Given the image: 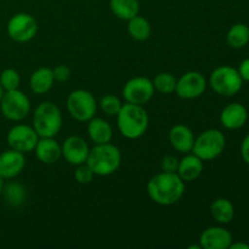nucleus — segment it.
Returning a JSON list of instances; mask_svg holds the SVG:
<instances>
[{
    "instance_id": "nucleus-28",
    "label": "nucleus",
    "mask_w": 249,
    "mask_h": 249,
    "mask_svg": "<svg viewBox=\"0 0 249 249\" xmlns=\"http://www.w3.org/2000/svg\"><path fill=\"white\" fill-rule=\"evenodd\" d=\"M5 196L12 206H21L26 199V190L21 184L11 182L5 189Z\"/></svg>"
},
{
    "instance_id": "nucleus-14",
    "label": "nucleus",
    "mask_w": 249,
    "mask_h": 249,
    "mask_svg": "<svg viewBox=\"0 0 249 249\" xmlns=\"http://www.w3.org/2000/svg\"><path fill=\"white\" fill-rule=\"evenodd\" d=\"M26 167L24 153L10 148L0 153V177L2 179H14L23 172Z\"/></svg>"
},
{
    "instance_id": "nucleus-26",
    "label": "nucleus",
    "mask_w": 249,
    "mask_h": 249,
    "mask_svg": "<svg viewBox=\"0 0 249 249\" xmlns=\"http://www.w3.org/2000/svg\"><path fill=\"white\" fill-rule=\"evenodd\" d=\"M153 87H155V90L160 91V94L169 95L175 91V88H177V79H175L174 75L169 72L158 73L155 77V79H153Z\"/></svg>"
},
{
    "instance_id": "nucleus-13",
    "label": "nucleus",
    "mask_w": 249,
    "mask_h": 249,
    "mask_svg": "<svg viewBox=\"0 0 249 249\" xmlns=\"http://www.w3.org/2000/svg\"><path fill=\"white\" fill-rule=\"evenodd\" d=\"M62 157L72 165H79L87 162L89 155V146L80 136H70L61 145Z\"/></svg>"
},
{
    "instance_id": "nucleus-24",
    "label": "nucleus",
    "mask_w": 249,
    "mask_h": 249,
    "mask_svg": "<svg viewBox=\"0 0 249 249\" xmlns=\"http://www.w3.org/2000/svg\"><path fill=\"white\" fill-rule=\"evenodd\" d=\"M151 32H152V28H151L150 22L139 15L128 21V33L135 40H146L150 38Z\"/></svg>"
},
{
    "instance_id": "nucleus-30",
    "label": "nucleus",
    "mask_w": 249,
    "mask_h": 249,
    "mask_svg": "<svg viewBox=\"0 0 249 249\" xmlns=\"http://www.w3.org/2000/svg\"><path fill=\"white\" fill-rule=\"evenodd\" d=\"M94 172L91 170V168L87 164V162L83 163V164L77 165L74 172V178L79 184H89L90 181L94 178Z\"/></svg>"
},
{
    "instance_id": "nucleus-2",
    "label": "nucleus",
    "mask_w": 249,
    "mask_h": 249,
    "mask_svg": "<svg viewBox=\"0 0 249 249\" xmlns=\"http://www.w3.org/2000/svg\"><path fill=\"white\" fill-rule=\"evenodd\" d=\"M117 125L124 138L135 140L141 138L148 128V114L143 106L123 104L117 114Z\"/></svg>"
},
{
    "instance_id": "nucleus-15",
    "label": "nucleus",
    "mask_w": 249,
    "mask_h": 249,
    "mask_svg": "<svg viewBox=\"0 0 249 249\" xmlns=\"http://www.w3.org/2000/svg\"><path fill=\"white\" fill-rule=\"evenodd\" d=\"M232 243V235L226 229L212 226L202 232L199 245L204 249H228Z\"/></svg>"
},
{
    "instance_id": "nucleus-4",
    "label": "nucleus",
    "mask_w": 249,
    "mask_h": 249,
    "mask_svg": "<svg viewBox=\"0 0 249 249\" xmlns=\"http://www.w3.org/2000/svg\"><path fill=\"white\" fill-rule=\"evenodd\" d=\"M62 126V113L55 104L41 102L33 113V128L39 138H53Z\"/></svg>"
},
{
    "instance_id": "nucleus-23",
    "label": "nucleus",
    "mask_w": 249,
    "mask_h": 249,
    "mask_svg": "<svg viewBox=\"0 0 249 249\" xmlns=\"http://www.w3.org/2000/svg\"><path fill=\"white\" fill-rule=\"evenodd\" d=\"M211 214L220 224H229L232 221L235 216V208L233 204L226 198H218L211 206Z\"/></svg>"
},
{
    "instance_id": "nucleus-9",
    "label": "nucleus",
    "mask_w": 249,
    "mask_h": 249,
    "mask_svg": "<svg viewBox=\"0 0 249 249\" xmlns=\"http://www.w3.org/2000/svg\"><path fill=\"white\" fill-rule=\"evenodd\" d=\"M7 36L16 43H27L36 36L38 23L28 14H16L9 19L6 26Z\"/></svg>"
},
{
    "instance_id": "nucleus-29",
    "label": "nucleus",
    "mask_w": 249,
    "mask_h": 249,
    "mask_svg": "<svg viewBox=\"0 0 249 249\" xmlns=\"http://www.w3.org/2000/svg\"><path fill=\"white\" fill-rule=\"evenodd\" d=\"M122 106H123L122 101L114 95H106L100 101V107L107 116H117Z\"/></svg>"
},
{
    "instance_id": "nucleus-10",
    "label": "nucleus",
    "mask_w": 249,
    "mask_h": 249,
    "mask_svg": "<svg viewBox=\"0 0 249 249\" xmlns=\"http://www.w3.org/2000/svg\"><path fill=\"white\" fill-rule=\"evenodd\" d=\"M155 94L153 82L146 77H134L124 84L123 97L128 104L140 105L147 104Z\"/></svg>"
},
{
    "instance_id": "nucleus-37",
    "label": "nucleus",
    "mask_w": 249,
    "mask_h": 249,
    "mask_svg": "<svg viewBox=\"0 0 249 249\" xmlns=\"http://www.w3.org/2000/svg\"><path fill=\"white\" fill-rule=\"evenodd\" d=\"M4 92H5V90L2 89V87H1V85H0V101H1V99H2V95H4Z\"/></svg>"
},
{
    "instance_id": "nucleus-11",
    "label": "nucleus",
    "mask_w": 249,
    "mask_h": 249,
    "mask_svg": "<svg viewBox=\"0 0 249 249\" xmlns=\"http://www.w3.org/2000/svg\"><path fill=\"white\" fill-rule=\"evenodd\" d=\"M38 140L39 135L34 130L33 126L26 125V124H16L10 129L6 136L7 145L10 146V148H14L22 153L34 151Z\"/></svg>"
},
{
    "instance_id": "nucleus-21",
    "label": "nucleus",
    "mask_w": 249,
    "mask_h": 249,
    "mask_svg": "<svg viewBox=\"0 0 249 249\" xmlns=\"http://www.w3.org/2000/svg\"><path fill=\"white\" fill-rule=\"evenodd\" d=\"M88 133H89L90 139H91L92 142H95V145L111 142L112 136H113L112 126L109 125L108 122L102 118H95V117L89 121Z\"/></svg>"
},
{
    "instance_id": "nucleus-27",
    "label": "nucleus",
    "mask_w": 249,
    "mask_h": 249,
    "mask_svg": "<svg viewBox=\"0 0 249 249\" xmlns=\"http://www.w3.org/2000/svg\"><path fill=\"white\" fill-rule=\"evenodd\" d=\"M19 84H21V77L14 68H6L0 73V85L5 91L18 89Z\"/></svg>"
},
{
    "instance_id": "nucleus-7",
    "label": "nucleus",
    "mask_w": 249,
    "mask_h": 249,
    "mask_svg": "<svg viewBox=\"0 0 249 249\" xmlns=\"http://www.w3.org/2000/svg\"><path fill=\"white\" fill-rule=\"evenodd\" d=\"M67 109L75 121L89 122L96 113V100L94 95L87 90H74L67 97Z\"/></svg>"
},
{
    "instance_id": "nucleus-5",
    "label": "nucleus",
    "mask_w": 249,
    "mask_h": 249,
    "mask_svg": "<svg viewBox=\"0 0 249 249\" xmlns=\"http://www.w3.org/2000/svg\"><path fill=\"white\" fill-rule=\"evenodd\" d=\"M225 146V135L218 129H208L195 139L192 152L202 160H212L223 153Z\"/></svg>"
},
{
    "instance_id": "nucleus-22",
    "label": "nucleus",
    "mask_w": 249,
    "mask_h": 249,
    "mask_svg": "<svg viewBox=\"0 0 249 249\" xmlns=\"http://www.w3.org/2000/svg\"><path fill=\"white\" fill-rule=\"evenodd\" d=\"M109 7L114 16L124 19V21H129L130 18L135 17L140 10L139 0H111Z\"/></svg>"
},
{
    "instance_id": "nucleus-3",
    "label": "nucleus",
    "mask_w": 249,
    "mask_h": 249,
    "mask_svg": "<svg viewBox=\"0 0 249 249\" xmlns=\"http://www.w3.org/2000/svg\"><path fill=\"white\" fill-rule=\"evenodd\" d=\"M122 163V153L117 146L111 142L95 145L89 151L87 164L91 168L95 175L108 177L118 170Z\"/></svg>"
},
{
    "instance_id": "nucleus-36",
    "label": "nucleus",
    "mask_w": 249,
    "mask_h": 249,
    "mask_svg": "<svg viewBox=\"0 0 249 249\" xmlns=\"http://www.w3.org/2000/svg\"><path fill=\"white\" fill-rule=\"evenodd\" d=\"M2 180H4V179L0 177V195L2 194V190H4V182H2Z\"/></svg>"
},
{
    "instance_id": "nucleus-32",
    "label": "nucleus",
    "mask_w": 249,
    "mask_h": 249,
    "mask_svg": "<svg viewBox=\"0 0 249 249\" xmlns=\"http://www.w3.org/2000/svg\"><path fill=\"white\" fill-rule=\"evenodd\" d=\"M178 165H179V160L174 156H165L160 163L162 170L165 173H177Z\"/></svg>"
},
{
    "instance_id": "nucleus-17",
    "label": "nucleus",
    "mask_w": 249,
    "mask_h": 249,
    "mask_svg": "<svg viewBox=\"0 0 249 249\" xmlns=\"http://www.w3.org/2000/svg\"><path fill=\"white\" fill-rule=\"evenodd\" d=\"M248 119V112L243 105L230 104L221 111L220 122L226 129L236 130V129L242 128Z\"/></svg>"
},
{
    "instance_id": "nucleus-18",
    "label": "nucleus",
    "mask_w": 249,
    "mask_h": 249,
    "mask_svg": "<svg viewBox=\"0 0 249 249\" xmlns=\"http://www.w3.org/2000/svg\"><path fill=\"white\" fill-rule=\"evenodd\" d=\"M34 151L36 158L44 164H55L62 157L61 145L53 138H39Z\"/></svg>"
},
{
    "instance_id": "nucleus-34",
    "label": "nucleus",
    "mask_w": 249,
    "mask_h": 249,
    "mask_svg": "<svg viewBox=\"0 0 249 249\" xmlns=\"http://www.w3.org/2000/svg\"><path fill=\"white\" fill-rule=\"evenodd\" d=\"M241 155H242L243 160L249 164V135L243 139L242 145H241Z\"/></svg>"
},
{
    "instance_id": "nucleus-19",
    "label": "nucleus",
    "mask_w": 249,
    "mask_h": 249,
    "mask_svg": "<svg viewBox=\"0 0 249 249\" xmlns=\"http://www.w3.org/2000/svg\"><path fill=\"white\" fill-rule=\"evenodd\" d=\"M203 168V160L201 158L197 157L195 153H192V155L186 153V156L179 160L177 174L185 182L195 181V180L201 177Z\"/></svg>"
},
{
    "instance_id": "nucleus-20",
    "label": "nucleus",
    "mask_w": 249,
    "mask_h": 249,
    "mask_svg": "<svg viewBox=\"0 0 249 249\" xmlns=\"http://www.w3.org/2000/svg\"><path fill=\"white\" fill-rule=\"evenodd\" d=\"M55 83L53 70L48 67H41L34 71L29 79V87L34 94L44 95L53 88Z\"/></svg>"
},
{
    "instance_id": "nucleus-16",
    "label": "nucleus",
    "mask_w": 249,
    "mask_h": 249,
    "mask_svg": "<svg viewBox=\"0 0 249 249\" xmlns=\"http://www.w3.org/2000/svg\"><path fill=\"white\" fill-rule=\"evenodd\" d=\"M195 135L189 126L184 124H177L169 131V142L174 150L181 153L192 152L195 143Z\"/></svg>"
},
{
    "instance_id": "nucleus-8",
    "label": "nucleus",
    "mask_w": 249,
    "mask_h": 249,
    "mask_svg": "<svg viewBox=\"0 0 249 249\" xmlns=\"http://www.w3.org/2000/svg\"><path fill=\"white\" fill-rule=\"evenodd\" d=\"M2 116L12 122L23 121L31 111V102L27 95L18 89L5 91L0 101Z\"/></svg>"
},
{
    "instance_id": "nucleus-33",
    "label": "nucleus",
    "mask_w": 249,
    "mask_h": 249,
    "mask_svg": "<svg viewBox=\"0 0 249 249\" xmlns=\"http://www.w3.org/2000/svg\"><path fill=\"white\" fill-rule=\"evenodd\" d=\"M238 73L242 77L243 80L249 82V58H246L241 62L240 68H238Z\"/></svg>"
},
{
    "instance_id": "nucleus-1",
    "label": "nucleus",
    "mask_w": 249,
    "mask_h": 249,
    "mask_svg": "<svg viewBox=\"0 0 249 249\" xmlns=\"http://www.w3.org/2000/svg\"><path fill=\"white\" fill-rule=\"evenodd\" d=\"M185 181L177 173L162 172L147 182V194L155 203L173 206L184 196Z\"/></svg>"
},
{
    "instance_id": "nucleus-12",
    "label": "nucleus",
    "mask_w": 249,
    "mask_h": 249,
    "mask_svg": "<svg viewBox=\"0 0 249 249\" xmlns=\"http://www.w3.org/2000/svg\"><path fill=\"white\" fill-rule=\"evenodd\" d=\"M206 88L207 80L204 75L196 71H190L177 80L175 92L181 99L192 100L201 96L206 91Z\"/></svg>"
},
{
    "instance_id": "nucleus-35",
    "label": "nucleus",
    "mask_w": 249,
    "mask_h": 249,
    "mask_svg": "<svg viewBox=\"0 0 249 249\" xmlns=\"http://www.w3.org/2000/svg\"><path fill=\"white\" fill-rule=\"evenodd\" d=\"M229 248L230 249H249V245H247V243H242V242L231 243V246Z\"/></svg>"
},
{
    "instance_id": "nucleus-25",
    "label": "nucleus",
    "mask_w": 249,
    "mask_h": 249,
    "mask_svg": "<svg viewBox=\"0 0 249 249\" xmlns=\"http://www.w3.org/2000/svg\"><path fill=\"white\" fill-rule=\"evenodd\" d=\"M228 44L233 49L245 48L249 41V28L243 23L233 24L226 36Z\"/></svg>"
},
{
    "instance_id": "nucleus-6",
    "label": "nucleus",
    "mask_w": 249,
    "mask_h": 249,
    "mask_svg": "<svg viewBox=\"0 0 249 249\" xmlns=\"http://www.w3.org/2000/svg\"><path fill=\"white\" fill-rule=\"evenodd\" d=\"M209 84L216 94L221 96H233L242 89L243 79L238 70L230 66H221L212 72Z\"/></svg>"
},
{
    "instance_id": "nucleus-31",
    "label": "nucleus",
    "mask_w": 249,
    "mask_h": 249,
    "mask_svg": "<svg viewBox=\"0 0 249 249\" xmlns=\"http://www.w3.org/2000/svg\"><path fill=\"white\" fill-rule=\"evenodd\" d=\"M55 82H67L71 77V70L66 65H58L53 70Z\"/></svg>"
}]
</instances>
